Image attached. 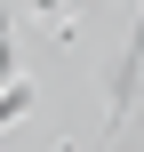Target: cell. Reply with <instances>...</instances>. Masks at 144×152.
<instances>
[{"mask_svg":"<svg viewBox=\"0 0 144 152\" xmlns=\"http://www.w3.org/2000/svg\"><path fill=\"white\" fill-rule=\"evenodd\" d=\"M0 72H8V40H0Z\"/></svg>","mask_w":144,"mask_h":152,"instance_id":"1","label":"cell"},{"mask_svg":"<svg viewBox=\"0 0 144 152\" xmlns=\"http://www.w3.org/2000/svg\"><path fill=\"white\" fill-rule=\"evenodd\" d=\"M40 8H56V0H40Z\"/></svg>","mask_w":144,"mask_h":152,"instance_id":"2","label":"cell"}]
</instances>
